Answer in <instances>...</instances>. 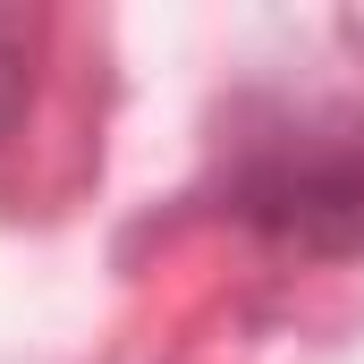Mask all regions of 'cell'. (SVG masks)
Listing matches in <instances>:
<instances>
[{"mask_svg": "<svg viewBox=\"0 0 364 364\" xmlns=\"http://www.w3.org/2000/svg\"><path fill=\"white\" fill-rule=\"evenodd\" d=\"M246 220L305 246H356L364 237V127H296V144H272L246 186Z\"/></svg>", "mask_w": 364, "mask_h": 364, "instance_id": "cell-1", "label": "cell"}, {"mask_svg": "<svg viewBox=\"0 0 364 364\" xmlns=\"http://www.w3.org/2000/svg\"><path fill=\"white\" fill-rule=\"evenodd\" d=\"M34 51H43V17L0 9V136L17 127V110H26V93H34Z\"/></svg>", "mask_w": 364, "mask_h": 364, "instance_id": "cell-2", "label": "cell"}]
</instances>
